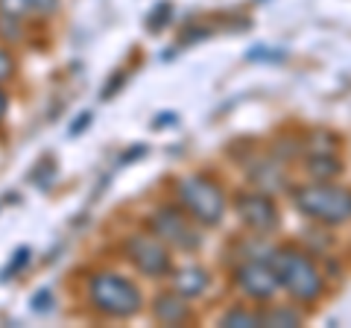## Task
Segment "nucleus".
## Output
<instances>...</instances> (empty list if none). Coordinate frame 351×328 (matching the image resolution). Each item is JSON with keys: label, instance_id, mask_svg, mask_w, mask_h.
Listing matches in <instances>:
<instances>
[{"label": "nucleus", "instance_id": "1", "mask_svg": "<svg viewBox=\"0 0 351 328\" xmlns=\"http://www.w3.org/2000/svg\"><path fill=\"white\" fill-rule=\"evenodd\" d=\"M269 264L276 270L281 290L295 305H311L325 296L328 279L311 253H304L299 246H278V249H272Z\"/></svg>", "mask_w": 351, "mask_h": 328}, {"label": "nucleus", "instance_id": "2", "mask_svg": "<svg viewBox=\"0 0 351 328\" xmlns=\"http://www.w3.org/2000/svg\"><path fill=\"white\" fill-rule=\"evenodd\" d=\"M293 205L307 220L322 226H346L351 223V191L334 182H307L290 191Z\"/></svg>", "mask_w": 351, "mask_h": 328}, {"label": "nucleus", "instance_id": "3", "mask_svg": "<svg viewBox=\"0 0 351 328\" xmlns=\"http://www.w3.org/2000/svg\"><path fill=\"white\" fill-rule=\"evenodd\" d=\"M88 302L91 308L103 316H112V320H129L141 311L144 296H141V288L135 281H129L120 272H94L88 279Z\"/></svg>", "mask_w": 351, "mask_h": 328}, {"label": "nucleus", "instance_id": "4", "mask_svg": "<svg viewBox=\"0 0 351 328\" xmlns=\"http://www.w3.org/2000/svg\"><path fill=\"white\" fill-rule=\"evenodd\" d=\"M176 194H179V205L199 226H217L226 217V209H228L226 194H223V188H219L214 179L193 173V176L179 179V185H176Z\"/></svg>", "mask_w": 351, "mask_h": 328}, {"label": "nucleus", "instance_id": "5", "mask_svg": "<svg viewBox=\"0 0 351 328\" xmlns=\"http://www.w3.org/2000/svg\"><path fill=\"white\" fill-rule=\"evenodd\" d=\"M196 226L199 223H196L182 205H158V209L147 217L149 232L161 237L170 249H179V253H193V249L202 246V232Z\"/></svg>", "mask_w": 351, "mask_h": 328}, {"label": "nucleus", "instance_id": "6", "mask_svg": "<svg viewBox=\"0 0 351 328\" xmlns=\"http://www.w3.org/2000/svg\"><path fill=\"white\" fill-rule=\"evenodd\" d=\"M123 253L126 258L135 264L138 272H144L147 279H161L170 276L173 270V258H170V246L152 232H135L123 240Z\"/></svg>", "mask_w": 351, "mask_h": 328}, {"label": "nucleus", "instance_id": "7", "mask_svg": "<svg viewBox=\"0 0 351 328\" xmlns=\"http://www.w3.org/2000/svg\"><path fill=\"white\" fill-rule=\"evenodd\" d=\"M234 288L243 293V296L255 299V302H272L276 293L281 290L276 270L269 264V255H255L243 261L234 270Z\"/></svg>", "mask_w": 351, "mask_h": 328}, {"label": "nucleus", "instance_id": "8", "mask_svg": "<svg viewBox=\"0 0 351 328\" xmlns=\"http://www.w3.org/2000/svg\"><path fill=\"white\" fill-rule=\"evenodd\" d=\"M234 209H237L240 223H243L249 232L258 235V237H267L281 226V211H278L276 200H272L267 191L240 194L234 200Z\"/></svg>", "mask_w": 351, "mask_h": 328}, {"label": "nucleus", "instance_id": "9", "mask_svg": "<svg viewBox=\"0 0 351 328\" xmlns=\"http://www.w3.org/2000/svg\"><path fill=\"white\" fill-rule=\"evenodd\" d=\"M152 316H156L158 325H184V323H191L193 308L188 296H182L179 290H167L152 299Z\"/></svg>", "mask_w": 351, "mask_h": 328}, {"label": "nucleus", "instance_id": "10", "mask_svg": "<svg viewBox=\"0 0 351 328\" xmlns=\"http://www.w3.org/2000/svg\"><path fill=\"white\" fill-rule=\"evenodd\" d=\"M304 173L313 182H334V176L343 173V161L337 150H313L304 156Z\"/></svg>", "mask_w": 351, "mask_h": 328}, {"label": "nucleus", "instance_id": "11", "mask_svg": "<svg viewBox=\"0 0 351 328\" xmlns=\"http://www.w3.org/2000/svg\"><path fill=\"white\" fill-rule=\"evenodd\" d=\"M173 276V290H179L182 296L188 299H196L202 296L211 284V276H208L205 267H196V264H188V267H179V270H170Z\"/></svg>", "mask_w": 351, "mask_h": 328}, {"label": "nucleus", "instance_id": "12", "mask_svg": "<svg viewBox=\"0 0 351 328\" xmlns=\"http://www.w3.org/2000/svg\"><path fill=\"white\" fill-rule=\"evenodd\" d=\"M263 325H276V328H295L304 323V314L295 305H269L267 311H261Z\"/></svg>", "mask_w": 351, "mask_h": 328}, {"label": "nucleus", "instance_id": "13", "mask_svg": "<svg viewBox=\"0 0 351 328\" xmlns=\"http://www.w3.org/2000/svg\"><path fill=\"white\" fill-rule=\"evenodd\" d=\"M219 325H226V328H258V325H263V316L255 308L234 305V308H228L223 316H219Z\"/></svg>", "mask_w": 351, "mask_h": 328}, {"label": "nucleus", "instance_id": "14", "mask_svg": "<svg viewBox=\"0 0 351 328\" xmlns=\"http://www.w3.org/2000/svg\"><path fill=\"white\" fill-rule=\"evenodd\" d=\"M0 38H3L6 45H15V41L24 38V24H21V18L0 15Z\"/></svg>", "mask_w": 351, "mask_h": 328}, {"label": "nucleus", "instance_id": "15", "mask_svg": "<svg viewBox=\"0 0 351 328\" xmlns=\"http://www.w3.org/2000/svg\"><path fill=\"white\" fill-rule=\"evenodd\" d=\"M29 12L27 0H0V15H12V18H24Z\"/></svg>", "mask_w": 351, "mask_h": 328}, {"label": "nucleus", "instance_id": "16", "mask_svg": "<svg viewBox=\"0 0 351 328\" xmlns=\"http://www.w3.org/2000/svg\"><path fill=\"white\" fill-rule=\"evenodd\" d=\"M27 3H29V12L41 15V18H47L59 9V0H27Z\"/></svg>", "mask_w": 351, "mask_h": 328}, {"label": "nucleus", "instance_id": "17", "mask_svg": "<svg viewBox=\"0 0 351 328\" xmlns=\"http://www.w3.org/2000/svg\"><path fill=\"white\" fill-rule=\"evenodd\" d=\"M27 261H29V246H21V249H18V253H15V258H12V261H9V264H6V270H3V279H9V276H15V272H18L21 267H24V264H27Z\"/></svg>", "mask_w": 351, "mask_h": 328}, {"label": "nucleus", "instance_id": "18", "mask_svg": "<svg viewBox=\"0 0 351 328\" xmlns=\"http://www.w3.org/2000/svg\"><path fill=\"white\" fill-rule=\"evenodd\" d=\"M12 73H15V59H12V53L0 47V82L12 80Z\"/></svg>", "mask_w": 351, "mask_h": 328}, {"label": "nucleus", "instance_id": "19", "mask_svg": "<svg viewBox=\"0 0 351 328\" xmlns=\"http://www.w3.org/2000/svg\"><path fill=\"white\" fill-rule=\"evenodd\" d=\"M32 311H50V290H41L32 296Z\"/></svg>", "mask_w": 351, "mask_h": 328}, {"label": "nucleus", "instance_id": "20", "mask_svg": "<svg viewBox=\"0 0 351 328\" xmlns=\"http://www.w3.org/2000/svg\"><path fill=\"white\" fill-rule=\"evenodd\" d=\"M88 124H91V115L82 112V117H76V120H73V126L68 129V135H71V138H73V135H80V129H85Z\"/></svg>", "mask_w": 351, "mask_h": 328}, {"label": "nucleus", "instance_id": "21", "mask_svg": "<svg viewBox=\"0 0 351 328\" xmlns=\"http://www.w3.org/2000/svg\"><path fill=\"white\" fill-rule=\"evenodd\" d=\"M120 82H123V73H117V76H114V80H112V82H108V85H106V89H103V100H106V97H112V94H114V89H117V85H120Z\"/></svg>", "mask_w": 351, "mask_h": 328}, {"label": "nucleus", "instance_id": "22", "mask_svg": "<svg viewBox=\"0 0 351 328\" xmlns=\"http://www.w3.org/2000/svg\"><path fill=\"white\" fill-rule=\"evenodd\" d=\"M6 106H9V100H6V94H3V91H0V120H3V117H6Z\"/></svg>", "mask_w": 351, "mask_h": 328}]
</instances>
